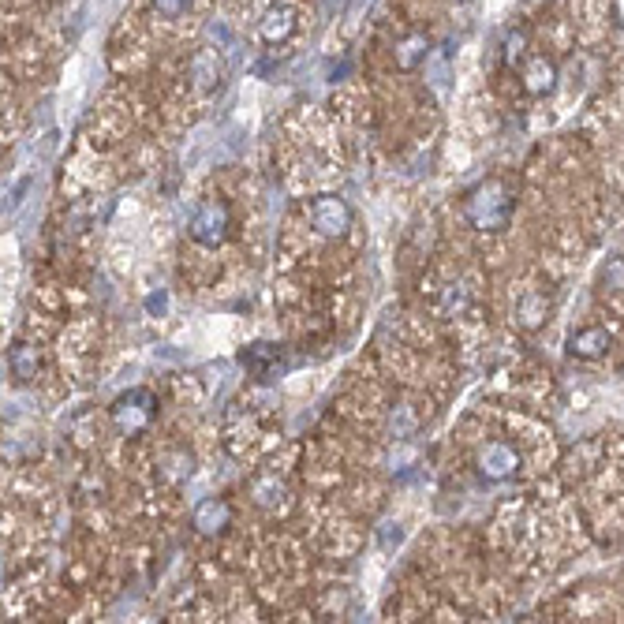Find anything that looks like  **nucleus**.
<instances>
[{
  "instance_id": "1",
  "label": "nucleus",
  "mask_w": 624,
  "mask_h": 624,
  "mask_svg": "<svg viewBox=\"0 0 624 624\" xmlns=\"http://www.w3.org/2000/svg\"><path fill=\"white\" fill-rule=\"evenodd\" d=\"M464 217H468V225L479 228V232H501V228H509V217H512L509 187L501 184V180H486V184H479L475 191H468Z\"/></svg>"
},
{
  "instance_id": "2",
  "label": "nucleus",
  "mask_w": 624,
  "mask_h": 624,
  "mask_svg": "<svg viewBox=\"0 0 624 624\" xmlns=\"http://www.w3.org/2000/svg\"><path fill=\"white\" fill-rule=\"evenodd\" d=\"M228 228H232V210L221 199H206L195 206L187 232H191V240L199 243V247H210L213 251V247H221L228 240Z\"/></svg>"
},
{
  "instance_id": "3",
  "label": "nucleus",
  "mask_w": 624,
  "mask_h": 624,
  "mask_svg": "<svg viewBox=\"0 0 624 624\" xmlns=\"http://www.w3.org/2000/svg\"><path fill=\"white\" fill-rule=\"evenodd\" d=\"M154 415H157V397L150 389H131V393H124L113 404V426L124 438L142 434L146 426L154 423Z\"/></svg>"
},
{
  "instance_id": "4",
  "label": "nucleus",
  "mask_w": 624,
  "mask_h": 624,
  "mask_svg": "<svg viewBox=\"0 0 624 624\" xmlns=\"http://www.w3.org/2000/svg\"><path fill=\"white\" fill-rule=\"evenodd\" d=\"M475 468H479V475H483L486 483H505V479H512L520 471V449L505 438L486 441L483 449H479V456H475Z\"/></svg>"
},
{
  "instance_id": "5",
  "label": "nucleus",
  "mask_w": 624,
  "mask_h": 624,
  "mask_svg": "<svg viewBox=\"0 0 624 624\" xmlns=\"http://www.w3.org/2000/svg\"><path fill=\"white\" fill-rule=\"evenodd\" d=\"M307 217H311V228L318 236H344L352 228V210L348 202L337 199V195H322L307 206Z\"/></svg>"
},
{
  "instance_id": "6",
  "label": "nucleus",
  "mask_w": 624,
  "mask_h": 624,
  "mask_svg": "<svg viewBox=\"0 0 624 624\" xmlns=\"http://www.w3.org/2000/svg\"><path fill=\"white\" fill-rule=\"evenodd\" d=\"M296 30H299V15L284 0H273L270 8L262 12V19H258V38L266 45H284Z\"/></svg>"
},
{
  "instance_id": "7",
  "label": "nucleus",
  "mask_w": 624,
  "mask_h": 624,
  "mask_svg": "<svg viewBox=\"0 0 624 624\" xmlns=\"http://www.w3.org/2000/svg\"><path fill=\"white\" fill-rule=\"evenodd\" d=\"M232 524V509H228L225 497H206L195 505L191 512V527L199 531V535H217V531H225Z\"/></svg>"
},
{
  "instance_id": "8",
  "label": "nucleus",
  "mask_w": 624,
  "mask_h": 624,
  "mask_svg": "<svg viewBox=\"0 0 624 624\" xmlns=\"http://www.w3.org/2000/svg\"><path fill=\"white\" fill-rule=\"evenodd\" d=\"M187 71H191V79H195V86H199L202 94H210L225 79V60H221V53H213V49H195Z\"/></svg>"
},
{
  "instance_id": "9",
  "label": "nucleus",
  "mask_w": 624,
  "mask_h": 624,
  "mask_svg": "<svg viewBox=\"0 0 624 624\" xmlns=\"http://www.w3.org/2000/svg\"><path fill=\"white\" fill-rule=\"evenodd\" d=\"M557 64L550 57H531L524 64V90L531 98H546V94H554L557 90Z\"/></svg>"
},
{
  "instance_id": "10",
  "label": "nucleus",
  "mask_w": 624,
  "mask_h": 624,
  "mask_svg": "<svg viewBox=\"0 0 624 624\" xmlns=\"http://www.w3.org/2000/svg\"><path fill=\"white\" fill-rule=\"evenodd\" d=\"M610 352V333L602 326H587L580 333H572V341H568V355L572 359H583V363H595L602 355Z\"/></svg>"
},
{
  "instance_id": "11",
  "label": "nucleus",
  "mask_w": 624,
  "mask_h": 624,
  "mask_svg": "<svg viewBox=\"0 0 624 624\" xmlns=\"http://www.w3.org/2000/svg\"><path fill=\"white\" fill-rule=\"evenodd\" d=\"M546 314H550V296L539 288H527L524 296L516 299V326L527 329V333L546 326Z\"/></svg>"
},
{
  "instance_id": "12",
  "label": "nucleus",
  "mask_w": 624,
  "mask_h": 624,
  "mask_svg": "<svg viewBox=\"0 0 624 624\" xmlns=\"http://www.w3.org/2000/svg\"><path fill=\"white\" fill-rule=\"evenodd\" d=\"M393 57H397L400 71H415L426 57H430V38H426V34H408V38H400L397 49H393Z\"/></svg>"
},
{
  "instance_id": "13",
  "label": "nucleus",
  "mask_w": 624,
  "mask_h": 624,
  "mask_svg": "<svg viewBox=\"0 0 624 624\" xmlns=\"http://www.w3.org/2000/svg\"><path fill=\"white\" fill-rule=\"evenodd\" d=\"M8 370H12L15 382H30V378L38 374V348L15 344L12 352H8Z\"/></svg>"
},
{
  "instance_id": "14",
  "label": "nucleus",
  "mask_w": 624,
  "mask_h": 624,
  "mask_svg": "<svg viewBox=\"0 0 624 624\" xmlns=\"http://www.w3.org/2000/svg\"><path fill=\"white\" fill-rule=\"evenodd\" d=\"M240 359H243V367L251 370V374L266 378V374H270V363L277 359V352H273L270 344H251V348H247V352H243Z\"/></svg>"
},
{
  "instance_id": "15",
  "label": "nucleus",
  "mask_w": 624,
  "mask_h": 624,
  "mask_svg": "<svg viewBox=\"0 0 624 624\" xmlns=\"http://www.w3.org/2000/svg\"><path fill=\"white\" fill-rule=\"evenodd\" d=\"M598 284H602V292H624V258H613L610 266L602 270Z\"/></svg>"
},
{
  "instance_id": "16",
  "label": "nucleus",
  "mask_w": 624,
  "mask_h": 624,
  "mask_svg": "<svg viewBox=\"0 0 624 624\" xmlns=\"http://www.w3.org/2000/svg\"><path fill=\"white\" fill-rule=\"evenodd\" d=\"M191 4H195V0H154V15H161V19H180V15H187Z\"/></svg>"
},
{
  "instance_id": "17",
  "label": "nucleus",
  "mask_w": 624,
  "mask_h": 624,
  "mask_svg": "<svg viewBox=\"0 0 624 624\" xmlns=\"http://www.w3.org/2000/svg\"><path fill=\"white\" fill-rule=\"evenodd\" d=\"M281 483L277 479H270V483H255V501L258 505H277L281 501Z\"/></svg>"
},
{
  "instance_id": "18",
  "label": "nucleus",
  "mask_w": 624,
  "mask_h": 624,
  "mask_svg": "<svg viewBox=\"0 0 624 624\" xmlns=\"http://www.w3.org/2000/svg\"><path fill=\"white\" fill-rule=\"evenodd\" d=\"M524 49H527V34H524V30H520V34H512V38H509V49H505V60H509V64H516V60L524 57Z\"/></svg>"
},
{
  "instance_id": "19",
  "label": "nucleus",
  "mask_w": 624,
  "mask_h": 624,
  "mask_svg": "<svg viewBox=\"0 0 624 624\" xmlns=\"http://www.w3.org/2000/svg\"><path fill=\"white\" fill-rule=\"evenodd\" d=\"M524 4H542V0H524Z\"/></svg>"
}]
</instances>
